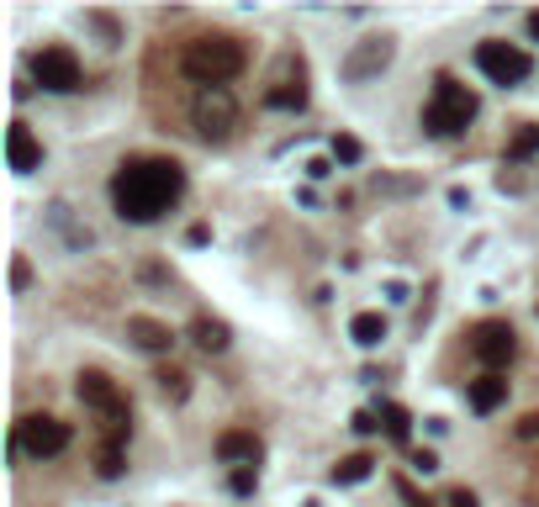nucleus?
<instances>
[{"label":"nucleus","mask_w":539,"mask_h":507,"mask_svg":"<svg viewBox=\"0 0 539 507\" xmlns=\"http://www.w3.org/2000/svg\"><path fill=\"white\" fill-rule=\"evenodd\" d=\"M191 338H196L207 354H222V349L233 344V328L222 323V317H212V312H196V317H191Z\"/></svg>","instance_id":"4468645a"},{"label":"nucleus","mask_w":539,"mask_h":507,"mask_svg":"<svg viewBox=\"0 0 539 507\" xmlns=\"http://www.w3.org/2000/svg\"><path fill=\"white\" fill-rule=\"evenodd\" d=\"M349 338H355L360 349H381L386 317H381V312H355V323H349Z\"/></svg>","instance_id":"dca6fc26"},{"label":"nucleus","mask_w":539,"mask_h":507,"mask_svg":"<svg viewBox=\"0 0 539 507\" xmlns=\"http://www.w3.org/2000/svg\"><path fill=\"white\" fill-rule=\"evenodd\" d=\"M265 106H270V111H302V106H307V85H302V80H275V85L265 90Z\"/></svg>","instance_id":"2eb2a0df"},{"label":"nucleus","mask_w":539,"mask_h":507,"mask_svg":"<svg viewBox=\"0 0 539 507\" xmlns=\"http://www.w3.org/2000/svg\"><path fill=\"white\" fill-rule=\"evenodd\" d=\"M127 338H133L138 349H148V354H170L175 349V328L159 323V317H148V312L127 317Z\"/></svg>","instance_id":"9d476101"},{"label":"nucleus","mask_w":539,"mask_h":507,"mask_svg":"<svg viewBox=\"0 0 539 507\" xmlns=\"http://www.w3.org/2000/svg\"><path fill=\"white\" fill-rule=\"evenodd\" d=\"M32 80L43 85V90H53V96H69V90L85 85V69H80V59H74V48L48 43V48L32 59Z\"/></svg>","instance_id":"6e6552de"},{"label":"nucleus","mask_w":539,"mask_h":507,"mask_svg":"<svg viewBox=\"0 0 539 507\" xmlns=\"http://www.w3.org/2000/svg\"><path fill=\"white\" fill-rule=\"evenodd\" d=\"M180 196H185V169L159 154L122 159L117 175H111V206H117L122 222H159Z\"/></svg>","instance_id":"f257e3e1"},{"label":"nucleus","mask_w":539,"mask_h":507,"mask_svg":"<svg viewBox=\"0 0 539 507\" xmlns=\"http://www.w3.org/2000/svg\"><path fill=\"white\" fill-rule=\"evenodd\" d=\"M228 486H233V497H249L259 486V465H238V471L228 476Z\"/></svg>","instance_id":"4be33fe9"},{"label":"nucleus","mask_w":539,"mask_h":507,"mask_svg":"<svg viewBox=\"0 0 539 507\" xmlns=\"http://www.w3.org/2000/svg\"><path fill=\"white\" fill-rule=\"evenodd\" d=\"M96 471H101L106 481H111V476H122V444H117V439H106V444H101V455H96Z\"/></svg>","instance_id":"412c9836"},{"label":"nucleus","mask_w":539,"mask_h":507,"mask_svg":"<svg viewBox=\"0 0 539 507\" xmlns=\"http://www.w3.org/2000/svg\"><path fill=\"white\" fill-rule=\"evenodd\" d=\"M11 280H16V291H27V280H32V265L22 254H16V265H11Z\"/></svg>","instance_id":"393cba45"},{"label":"nucleus","mask_w":539,"mask_h":507,"mask_svg":"<svg viewBox=\"0 0 539 507\" xmlns=\"http://www.w3.org/2000/svg\"><path fill=\"white\" fill-rule=\"evenodd\" d=\"M69 423L64 418H53V412H27L22 423H16V434H11V444L16 449H27V455H37V460H53V455H64L69 449Z\"/></svg>","instance_id":"39448f33"},{"label":"nucleus","mask_w":539,"mask_h":507,"mask_svg":"<svg viewBox=\"0 0 539 507\" xmlns=\"http://www.w3.org/2000/svg\"><path fill=\"white\" fill-rule=\"evenodd\" d=\"M392 53H397L392 37H365V43L344 59V80H370V74H381L392 64Z\"/></svg>","instance_id":"1a4fd4ad"},{"label":"nucleus","mask_w":539,"mask_h":507,"mask_svg":"<svg viewBox=\"0 0 539 507\" xmlns=\"http://www.w3.org/2000/svg\"><path fill=\"white\" fill-rule=\"evenodd\" d=\"M476 69L487 74L492 85H503V90H508V85H524L534 64H529V53L518 48V43H503V37H487V43L476 48Z\"/></svg>","instance_id":"423d86ee"},{"label":"nucleus","mask_w":539,"mask_h":507,"mask_svg":"<svg viewBox=\"0 0 539 507\" xmlns=\"http://www.w3.org/2000/svg\"><path fill=\"white\" fill-rule=\"evenodd\" d=\"M370 471H376V455H344L339 465H333V486H355V481H365Z\"/></svg>","instance_id":"f3484780"},{"label":"nucleus","mask_w":539,"mask_h":507,"mask_svg":"<svg viewBox=\"0 0 539 507\" xmlns=\"http://www.w3.org/2000/svg\"><path fill=\"white\" fill-rule=\"evenodd\" d=\"M244 64H249V48L238 43L233 32H201V37H191V43H185V53H180V69L191 74L201 90L238 80V74H244Z\"/></svg>","instance_id":"f03ea898"},{"label":"nucleus","mask_w":539,"mask_h":507,"mask_svg":"<svg viewBox=\"0 0 539 507\" xmlns=\"http://www.w3.org/2000/svg\"><path fill=\"white\" fill-rule=\"evenodd\" d=\"M413 471H418V476L439 471V455H434V449H413Z\"/></svg>","instance_id":"b1692460"},{"label":"nucleus","mask_w":539,"mask_h":507,"mask_svg":"<svg viewBox=\"0 0 539 507\" xmlns=\"http://www.w3.org/2000/svg\"><path fill=\"white\" fill-rule=\"evenodd\" d=\"M217 460L222 465H259V439H254V428H228V434H217Z\"/></svg>","instance_id":"9b49d317"},{"label":"nucleus","mask_w":539,"mask_h":507,"mask_svg":"<svg viewBox=\"0 0 539 507\" xmlns=\"http://www.w3.org/2000/svg\"><path fill=\"white\" fill-rule=\"evenodd\" d=\"M333 159H344V164H360L365 159V148H360V138H333Z\"/></svg>","instance_id":"5701e85b"},{"label":"nucleus","mask_w":539,"mask_h":507,"mask_svg":"<svg viewBox=\"0 0 539 507\" xmlns=\"http://www.w3.org/2000/svg\"><path fill=\"white\" fill-rule=\"evenodd\" d=\"M444 502H450V507H481V502H476V492H466V486H455V492L444 497Z\"/></svg>","instance_id":"a878e982"},{"label":"nucleus","mask_w":539,"mask_h":507,"mask_svg":"<svg viewBox=\"0 0 539 507\" xmlns=\"http://www.w3.org/2000/svg\"><path fill=\"white\" fill-rule=\"evenodd\" d=\"M471 354L492 375H503V365H513V354H518V333H513L508 317H481L471 328Z\"/></svg>","instance_id":"0eeeda50"},{"label":"nucleus","mask_w":539,"mask_h":507,"mask_svg":"<svg viewBox=\"0 0 539 507\" xmlns=\"http://www.w3.org/2000/svg\"><path fill=\"white\" fill-rule=\"evenodd\" d=\"M191 122H196V133L207 138V143H228L233 127H238V101H233V90H228V85H207V90L196 96V106H191Z\"/></svg>","instance_id":"20e7f679"},{"label":"nucleus","mask_w":539,"mask_h":507,"mask_svg":"<svg viewBox=\"0 0 539 507\" xmlns=\"http://www.w3.org/2000/svg\"><path fill=\"white\" fill-rule=\"evenodd\" d=\"M529 37H534V43H539V11H529Z\"/></svg>","instance_id":"c85d7f7f"},{"label":"nucleus","mask_w":539,"mask_h":507,"mask_svg":"<svg viewBox=\"0 0 539 507\" xmlns=\"http://www.w3.org/2000/svg\"><path fill=\"white\" fill-rule=\"evenodd\" d=\"M518 439H539V412H529V418L518 423Z\"/></svg>","instance_id":"bb28decb"},{"label":"nucleus","mask_w":539,"mask_h":507,"mask_svg":"<svg viewBox=\"0 0 539 507\" xmlns=\"http://www.w3.org/2000/svg\"><path fill=\"white\" fill-rule=\"evenodd\" d=\"M6 154H11V169H16V175H32V169L43 164V143L32 138V127H27V122H11V133H6Z\"/></svg>","instance_id":"f8f14e48"},{"label":"nucleus","mask_w":539,"mask_h":507,"mask_svg":"<svg viewBox=\"0 0 539 507\" xmlns=\"http://www.w3.org/2000/svg\"><path fill=\"white\" fill-rule=\"evenodd\" d=\"M529 154H539V122H529L524 133H513L508 138V159L518 164V159H529Z\"/></svg>","instance_id":"aec40b11"},{"label":"nucleus","mask_w":539,"mask_h":507,"mask_svg":"<svg viewBox=\"0 0 539 507\" xmlns=\"http://www.w3.org/2000/svg\"><path fill=\"white\" fill-rule=\"evenodd\" d=\"M154 381H159V391H164V397H185V391H191V375H185L180 365H159V375H154Z\"/></svg>","instance_id":"6ab92c4d"},{"label":"nucleus","mask_w":539,"mask_h":507,"mask_svg":"<svg viewBox=\"0 0 539 507\" xmlns=\"http://www.w3.org/2000/svg\"><path fill=\"white\" fill-rule=\"evenodd\" d=\"M402 497H407V502H413V507H434L429 497H418V492H413V486H407V481H402Z\"/></svg>","instance_id":"cd10ccee"},{"label":"nucleus","mask_w":539,"mask_h":507,"mask_svg":"<svg viewBox=\"0 0 539 507\" xmlns=\"http://www.w3.org/2000/svg\"><path fill=\"white\" fill-rule=\"evenodd\" d=\"M471 122H476V90L460 85L455 74H439L434 96L423 106V127H429L434 138H460Z\"/></svg>","instance_id":"7ed1b4c3"},{"label":"nucleus","mask_w":539,"mask_h":507,"mask_svg":"<svg viewBox=\"0 0 539 507\" xmlns=\"http://www.w3.org/2000/svg\"><path fill=\"white\" fill-rule=\"evenodd\" d=\"M381 428H386V439H397V444L413 439V418H407V407H397V402H381Z\"/></svg>","instance_id":"a211bd4d"},{"label":"nucleus","mask_w":539,"mask_h":507,"mask_svg":"<svg viewBox=\"0 0 539 507\" xmlns=\"http://www.w3.org/2000/svg\"><path fill=\"white\" fill-rule=\"evenodd\" d=\"M466 402H471V412H481V418H487V412H497L508 402V375H476V381L466 386Z\"/></svg>","instance_id":"ddd939ff"}]
</instances>
